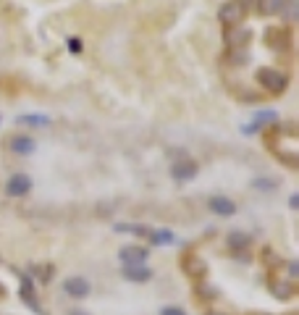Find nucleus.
Wrapping results in <instances>:
<instances>
[{
    "label": "nucleus",
    "mask_w": 299,
    "mask_h": 315,
    "mask_svg": "<svg viewBox=\"0 0 299 315\" xmlns=\"http://www.w3.org/2000/svg\"><path fill=\"white\" fill-rule=\"evenodd\" d=\"M257 82H260V87L265 89V92L281 95L286 89V84H289V76L284 71H278V69H257Z\"/></svg>",
    "instance_id": "1"
},
{
    "label": "nucleus",
    "mask_w": 299,
    "mask_h": 315,
    "mask_svg": "<svg viewBox=\"0 0 299 315\" xmlns=\"http://www.w3.org/2000/svg\"><path fill=\"white\" fill-rule=\"evenodd\" d=\"M244 6H242V0H231V3H226L221 11H218V18L223 21L226 27H236L239 21L244 18Z\"/></svg>",
    "instance_id": "2"
},
{
    "label": "nucleus",
    "mask_w": 299,
    "mask_h": 315,
    "mask_svg": "<svg viewBox=\"0 0 299 315\" xmlns=\"http://www.w3.org/2000/svg\"><path fill=\"white\" fill-rule=\"evenodd\" d=\"M29 187H32L29 176L18 173V176H13L11 182H8V194H13V197H18V194H27V192H29Z\"/></svg>",
    "instance_id": "3"
},
{
    "label": "nucleus",
    "mask_w": 299,
    "mask_h": 315,
    "mask_svg": "<svg viewBox=\"0 0 299 315\" xmlns=\"http://www.w3.org/2000/svg\"><path fill=\"white\" fill-rule=\"evenodd\" d=\"M11 150L18 152V155H29V152H34V140L32 137H13Z\"/></svg>",
    "instance_id": "4"
},
{
    "label": "nucleus",
    "mask_w": 299,
    "mask_h": 315,
    "mask_svg": "<svg viewBox=\"0 0 299 315\" xmlns=\"http://www.w3.org/2000/svg\"><path fill=\"white\" fill-rule=\"evenodd\" d=\"M194 173H197V166H194L192 161H181V163H176V166H173V176H176V179H181V182L192 179Z\"/></svg>",
    "instance_id": "5"
},
{
    "label": "nucleus",
    "mask_w": 299,
    "mask_h": 315,
    "mask_svg": "<svg viewBox=\"0 0 299 315\" xmlns=\"http://www.w3.org/2000/svg\"><path fill=\"white\" fill-rule=\"evenodd\" d=\"M257 6L265 16H273V13H281L286 8V0H257Z\"/></svg>",
    "instance_id": "6"
},
{
    "label": "nucleus",
    "mask_w": 299,
    "mask_h": 315,
    "mask_svg": "<svg viewBox=\"0 0 299 315\" xmlns=\"http://www.w3.org/2000/svg\"><path fill=\"white\" fill-rule=\"evenodd\" d=\"M252 40V32L249 29H236V32H228V45H236V48H244V45Z\"/></svg>",
    "instance_id": "7"
},
{
    "label": "nucleus",
    "mask_w": 299,
    "mask_h": 315,
    "mask_svg": "<svg viewBox=\"0 0 299 315\" xmlns=\"http://www.w3.org/2000/svg\"><path fill=\"white\" fill-rule=\"evenodd\" d=\"M210 208L215 210V213H221V215H231L236 208H234V202L231 200H226V197H215L213 202H210Z\"/></svg>",
    "instance_id": "8"
},
{
    "label": "nucleus",
    "mask_w": 299,
    "mask_h": 315,
    "mask_svg": "<svg viewBox=\"0 0 299 315\" xmlns=\"http://www.w3.org/2000/svg\"><path fill=\"white\" fill-rule=\"evenodd\" d=\"M18 124H29V126H48L50 119L48 116H42V113H24V116H18Z\"/></svg>",
    "instance_id": "9"
},
{
    "label": "nucleus",
    "mask_w": 299,
    "mask_h": 315,
    "mask_svg": "<svg viewBox=\"0 0 299 315\" xmlns=\"http://www.w3.org/2000/svg\"><path fill=\"white\" fill-rule=\"evenodd\" d=\"M275 121H278V113H275V110H260L255 116V129H260L265 124H275Z\"/></svg>",
    "instance_id": "10"
},
{
    "label": "nucleus",
    "mask_w": 299,
    "mask_h": 315,
    "mask_svg": "<svg viewBox=\"0 0 299 315\" xmlns=\"http://www.w3.org/2000/svg\"><path fill=\"white\" fill-rule=\"evenodd\" d=\"M121 258H124L126 263H145L147 252H145V250H136V247H129V250L121 252Z\"/></svg>",
    "instance_id": "11"
},
{
    "label": "nucleus",
    "mask_w": 299,
    "mask_h": 315,
    "mask_svg": "<svg viewBox=\"0 0 299 315\" xmlns=\"http://www.w3.org/2000/svg\"><path fill=\"white\" fill-rule=\"evenodd\" d=\"M87 284L82 279H74V281H68V291H74V294H87Z\"/></svg>",
    "instance_id": "12"
},
{
    "label": "nucleus",
    "mask_w": 299,
    "mask_h": 315,
    "mask_svg": "<svg viewBox=\"0 0 299 315\" xmlns=\"http://www.w3.org/2000/svg\"><path fill=\"white\" fill-rule=\"evenodd\" d=\"M68 48H71L74 53H82V42L76 37H71V40H68Z\"/></svg>",
    "instance_id": "13"
},
{
    "label": "nucleus",
    "mask_w": 299,
    "mask_h": 315,
    "mask_svg": "<svg viewBox=\"0 0 299 315\" xmlns=\"http://www.w3.org/2000/svg\"><path fill=\"white\" fill-rule=\"evenodd\" d=\"M155 239H157V244H168V242H171V234L160 231V234H155Z\"/></svg>",
    "instance_id": "14"
}]
</instances>
